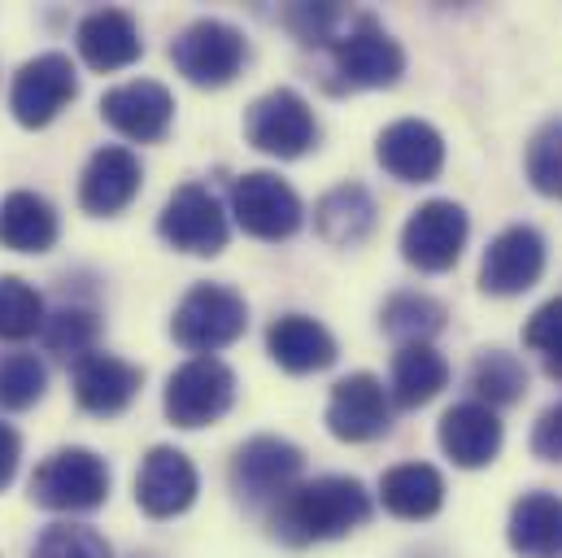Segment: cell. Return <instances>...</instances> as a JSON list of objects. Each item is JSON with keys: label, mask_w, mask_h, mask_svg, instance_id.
Wrapping results in <instances>:
<instances>
[{"label": "cell", "mask_w": 562, "mask_h": 558, "mask_svg": "<svg viewBox=\"0 0 562 558\" xmlns=\"http://www.w3.org/2000/svg\"><path fill=\"white\" fill-rule=\"evenodd\" d=\"M105 498H110V467L101 454L83 445L53 449L31 476V502L44 511L83 515V511L105 506Z\"/></svg>", "instance_id": "cell-3"}, {"label": "cell", "mask_w": 562, "mask_h": 558, "mask_svg": "<svg viewBox=\"0 0 562 558\" xmlns=\"http://www.w3.org/2000/svg\"><path fill=\"white\" fill-rule=\"evenodd\" d=\"M314 227L327 245L353 249L375 232V197L362 183H336L318 205H314Z\"/></svg>", "instance_id": "cell-24"}, {"label": "cell", "mask_w": 562, "mask_h": 558, "mask_svg": "<svg viewBox=\"0 0 562 558\" xmlns=\"http://www.w3.org/2000/svg\"><path fill=\"white\" fill-rule=\"evenodd\" d=\"M267 354L292 376L327 371L336 362V336L310 314H280L267 327Z\"/></svg>", "instance_id": "cell-22"}, {"label": "cell", "mask_w": 562, "mask_h": 558, "mask_svg": "<svg viewBox=\"0 0 562 558\" xmlns=\"http://www.w3.org/2000/svg\"><path fill=\"white\" fill-rule=\"evenodd\" d=\"M467 236H471V219L458 201H440V197L423 201L402 227V258L415 271L440 276L462 258Z\"/></svg>", "instance_id": "cell-9"}, {"label": "cell", "mask_w": 562, "mask_h": 558, "mask_svg": "<svg viewBox=\"0 0 562 558\" xmlns=\"http://www.w3.org/2000/svg\"><path fill=\"white\" fill-rule=\"evenodd\" d=\"M236 402V376L218 358H188L166 380V418L175 427H210L232 411Z\"/></svg>", "instance_id": "cell-6"}, {"label": "cell", "mask_w": 562, "mask_h": 558, "mask_svg": "<svg viewBox=\"0 0 562 558\" xmlns=\"http://www.w3.org/2000/svg\"><path fill=\"white\" fill-rule=\"evenodd\" d=\"M449 384V362L440 358V349L431 345H402L393 358V406L402 411H419L431 398H440V389Z\"/></svg>", "instance_id": "cell-27"}, {"label": "cell", "mask_w": 562, "mask_h": 558, "mask_svg": "<svg viewBox=\"0 0 562 558\" xmlns=\"http://www.w3.org/2000/svg\"><path fill=\"white\" fill-rule=\"evenodd\" d=\"M101 119L119 136L136 140V144H157L175 123V97L157 79H132L101 97Z\"/></svg>", "instance_id": "cell-16"}, {"label": "cell", "mask_w": 562, "mask_h": 558, "mask_svg": "<svg viewBox=\"0 0 562 558\" xmlns=\"http://www.w3.org/2000/svg\"><path fill=\"white\" fill-rule=\"evenodd\" d=\"M371 520V493L358 476H318L296 484L271 511V533L283 546H314L349 537Z\"/></svg>", "instance_id": "cell-1"}, {"label": "cell", "mask_w": 562, "mask_h": 558, "mask_svg": "<svg viewBox=\"0 0 562 558\" xmlns=\"http://www.w3.org/2000/svg\"><path fill=\"white\" fill-rule=\"evenodd\" d=\"M245 140L280 161L292 157H305L314 144H318V123H314V110L301 92L292 88H276L267 97H258L245 114Z\"/></svg>", "instance_id": "cell-7"}, {"label": "cell", "mask_w": 562, "mask_h": 558, "mask_svg": "<svg viewBox=\"0 0 562 558\" xmlns=\"http://www.w3.org/2000/svg\"><path fill=\"white\" fill-rule=\"evenodd\" d=\"M245 327H249V305L227 283L188 288V297L175 305V319H170V336L196 358H214L218 349L236 345Z\"/></svg>", "instance_id": "cell-2"}, {"label": "cell", "mask_w": 562, "mask_h": 558, "mask_svg": "<svg viewBox=\"0 0 562 558\" xmlns=\"http://www.w3.org/2000/svg\"><path fill=\"white\" fill-rule=\"evenodd\" d=\"M524 341H528V349H537V354H541L546 371H550L554 380H562V297L546 301V305L528 319Z\"/></svg>", "instance_id": "cell-36"}, {"label": "cell", "mask_w": 562, "mask_h": 558, "mask_svg": "<svg viewBox=\"0 0 562 558\" xmlns=\"http://www.w3.org/2000/svg\"><path fill=\"white\" fill-rule=\"evenodd\" d=\"M532 454L546 462H562V402L550 406L532 427Z\"/></svg>", "instance_id": "cell-37"}, {"label": "cell", "mask_w": 562, "mask_h": 558, "mask_svg": "<svg viewBox=\"0 0 562 558\" xmlns=\"http://www.w3.org/2000/svg\"><path fill=\"white\" fill-rule=\"evenodd\" d=\"M541 276H546V236L528 223H515L502 236H493L480 263V288L488 297H519Z\"/></svg>", "instance_id": "cell-14"}, {"label": "cell", "mask_w": 562, "mask_h": 558, "mask_svg": "<svg viewBox=\"0 0 562 558\" xmlns=\"http://www.w3.org/2000/svg\"><path fill=\"white\" fill-rule=\"evenodd\" d=\"M301 467H305V454L292 440H283V436H254L232 458V489H236L240 502L267 506V502H280V498H288L296 489Z\"/></svg>", "instance_id": "cell-8"}, {"label": "cell", "mask_w": 562, "mask_h": 558, "mask_svg": "<svg viewBox=\"0 0 562 558\" xmlns=\"http://www.w3.org/2000/svg\"><path fill=\"white\" fill-rule=\"evenodd\" d=\"M375 157L402 183H431L445 170V140L423 119H397L380 132Z\"/></svg>", "instance_id": "cell-18"}, {"label": "cell", "mask_w": 562, "mask_h": 558, "mask_svg": "<svg viewBox=\"0 0 562 558\" xmlns=\"http://www.w3.org/2000/svg\"><path fill=\"white\" fill-rule=\"evenodd\" d=\"M380 502L397 520H431L445 506V480L427 462H402V467L384 471Z\"/></svg>", "instance_id": "cell-26"}, {"label": "cell", "mask_w": 562, "mask_h": 558, "mask_svg": "<svg viewBox=\"0 0 562 558\" xmlns=\"http://www.w3.org/2000/svg\"><path fill=\"white\" fill-rule=\"evenodd\" d=\"M18 458H22V440H18V432H13L9 423H0V489L13 484V476H18Z\"/></svg>", "instance_id": "cell-38"}, {"label": "cell", "mask_w": 562, "mask_h": 558, "mask_svg": "<svg viewBox=\"0 0 562 558\" xmlns=\"http://www.w3.org/2000/svg\"><path fill=\"white\" fill-rule=\"evenodd\" d=\"M445 319H449V310L427 292H393L380 310V327L389 336H397L402 345H427L445 327Z\"/></svg>", "instance_id": "cell-28"}, {"label": "cell", "mask_w": 562, "mask_h": 558, "mask_svg": "<svg viewBox=\"0 0 562 558\" xmlns=\"http://www.w3.org/2000/svg\"><path fill=\"white\" fill-rule=\"evenodd\" d=\"M144 384V371L140 367H132V362H123V358H114V354H88V358H79L75 362V402L88 411V415H123L132 402H136V393H140Z\"/></svg>", "instance_id": "cell-19"}, {"label": "cell", "mask_w": 562, "mask_h": 558, "mask_svg": "<svg viewBox=\"0 0 562 558\" xmlns=\"http://www.w3.org/2000/svg\"><path fill=\"white\" fill-rule=\"evenodd\" d=\"M140 179H144V166L140 157L123 144H105L88 157L83 166V179H79V205L97 219H114L123 214L136 192H140Z\"/></svg>", "instance_id": "cell-17"}, {"label": "cell", "mask_w": 562, "mask_h": 558, "mask_svg": "<svg viewBox=\"0 0 562 558\" xmlns=\"http://www.w3.org/2000/svg\"><path fill=\"white\" fill-rule=\"evenodd\" d=\"M79 57L92 70H123L144 53L140 26L127 9H92L75 31Z\"/></svg>", "instance_id": "cell-21"}, {"label": "cell", "mask_w": 562, "mask_h": 558, "mask_svg": "<svg viewBox=\"0 0 562 558\" xmlns=\"http://www.w3.org/2000/svg\"><path fill=\"white\" fill-rule=\"evenodd\" d=\"M436 436H440V449L453 458V467H467V471L488 467L502 454V440H506L502 418H497V411H488L484 402H458V406H449Z\"/></svg>", "instance_id": "cell-20"}, {"label": "cell", "mask_w": 562, "mask_h": 558, "mask_svg": "<svg viewBox=\"0 0 562 558\" xmlns=\"http://www.w3.org/2000/svg\"><path fill=\"white\" fill-rule=\"evenodd\" d=\"M35 558H114V550L88 524H53V528L40 533Z\"/></svg>", "instance_id": "cell-35"}, {"label": "cell", "mask_w": 562, "mask_h": 558, "mask_svg": "<svg viewBox=\"0 0 562 558\" xmlns=\"http://www.w3.org/2000/svg\"><path fill=\"white\" fill-rule=\"evenodd\" d=\"M79 97V75H75V62L66 53H40L31 57L18 75H13V88H9V110L22 127L40 132L48 127L70 101Z\"/></svg>", "instance_id": "cell-12"}, {"label": "cell", "mask_w": 562, "mask_h": 558, "mask_svg": "<svg viewBox=\"0 0 562 558\" xmlns=\"http://www.w3.org/2000/svg\"><path fill=\"white\" fill-rule=\"evenodd\" d=\"M44 345H48V354H57V358H88V354H97V336H101V319L92 314V310H83V305H61V310H53V314H44Z\"/></svg>", "instance_id": "cell-30"}, {"label": "cell", "mask_w": 562, "mask_h": 558, "mask_svg": "<svg viewBox=\"0 0 562 558\" xmlns=\"http://www.w3.org/2000/svg\"><path fill=\"white\" fill-rule=\"evenodd\" d=\"M336 48V75L345 88H393L406 75V53L402 44L371 18H353L349 31L331 44Z\"/></svg>", "instance_id": "cell-10"}, {"label": "cell", "mask_w": 562, "mask_h": 558, "mask_svg": "<svg viewBox=\"0 0 562 558\" xmlns=\"http://www.w3.org/2000/svg\"><path fill=\"white\" fill-rule=\"evenodd\" d=\"M48 389V367L26 354L9 349L0 354V411H31Z\"/></svg>", "instance_id": "cell-31"}, {"label": "cell", "mask_w": 562, "mask_h": 558, "mask_svg": "<svg viewBox=\"0 0 562 558\" xmlns=\"http://www.w3.org/2000/svg\"><path fill=\"white\" fill-rule=\"evenodd\" d=\"M232 214L254 241H288L305 223L301 197L271 170H249L232 183Z\"/></svg>", "instance_id": "cell-11"}, {"label": "cell", "mask_w": 562, "mask_h": 558, "mask_svg": "<svg viewBox=\"0 0 562 558\" xmlns=\"http://www.w3.org/2000/svg\"><path fill=\"white\" fill-rule=\"evenodd\" d=\"M196 467L183 449L175 445H157L148 449L140 462V476H136V502L148 520H175L183 515L192 502H196Z\"/></svg>", "instance_id": "cell-15"}, {"label": "cell", "mask_w": 562, "mask_h": 558, "mask_svg": "<svg viewBox=\"0 0 562 558\" xmlns=\"http://www.w3.org/2000/svg\"><path fill=\"white\" fill-rule=\"evenodd\" d=\"M57 210L40 192H9L0 201V245L13 254H48L57 245Z\"/></svg>", "instance_id": "cell-25"}, {"label": "cell", "mask_w": 562, "mask_h": 558, "mask_svg": "<svg viewBox=\"0 0 562 558\" xmlns=\"http://www.w3.org/2000/svg\"><path fill=\"white\" fill-rule=\"evenodd\" d=\"M170 62L175 70L196 83V88H227L245 62H249V44L245 35L232 26V22H218V18H201L192 26H183L170 44Z\"/></svg>", "instance_id": "cell-4"}, {"label": "cell", "mask_w": 562, "mask_h": 558, "mask_svg": "<svg viewBox=\"0 0 562 558\" xmlns=\"http://www.w3.org/2000/svg\"><path fill=\"white\" fill-rule=\"evenodd\" d=\"M389 427H393V398L384 393V384L371 371H353L331 389V398H327V432L336 440L367 445V440H380Z\"/></svg>", "instance_id": "cell-13"}, {"label": "cell", "mask_w": 562, "mask_h": 558, "mask_svg": "<svg viewBox=\"0 0 562 558\" xmlns=\"http://www.w3.org/2000/svg\"><path fill=\"white\" fill-rule=\"evenodd\" d=\"M283 26H288L301 44L327 48V44H336V40L349 31V13H345L340 4H292V9L283 13Z\"/></svg>", "instance_id": "cell-33"}, {"label": "cell", "mask_w": 562, "mask_h": 558, "mask_svg": "<svg viewBox=\"0 0 562 558\" xmlns=\"http://www.w3.org/2000/svg\"><path fill=\"white\" fill-rule=\"evenodd\" d=\"M44 327L40 292L18 276H0V341H26Z\"/></svg>", "instance_id": "cell-32"}, {"label": "cell", "mask_w": 562, "mask_h": 558, "mask_svg": "<svg viewBox=\"0 0 562 558\" xmlns=\"http://www.w3.org/2000/svg\"><path fill=\"white\" fill-rule=\"evenodd\" d=\"M506 542L519 558H562V498L559 493H524L510 506Z\"/></svg>", "instance_id": "cell-23"}, {"label": "cell", "mask_w": 562, "mask_h": 558, "mask_svg": "<svg viewBox=\"0 0 562 558\" xmlns=\"http://www.w3.org/2000/svg\"><path fill=\"white\" fill-rule=\"evenodd\" d=\"M157 236L192 258H218L227 249V214L218 205V197L205 183H183L170 192V201L157 214Z\"/></svg>", "instance_id": "cell-5"}, {"label": "cell", "mask_w": 562, "mask_h": 558, "mask_svg": "<svg viewBox=\"0 0 562 558\" xmlns=\"http://www.w3.org/2000/svg\"><path fill=\"white\" fill-rule=\"evenodd\" d=\"M528 179L541 197L562 201V119L546 123L528 144Z\"/></svg>", "instance_id": "cell-34"}, {"label": "cell", "mask_w": 562, "mask_h": 558, "mask_svg": "<svg viewBox=\"0 0 562 558\" xmlns=\"http://www.w3.org/2000/svg\"><path fill=\"white\" fill-rule=\"evenodd\" d=\"M471 389L475 398L497 411V406H515L524 393H528V367L506 354V349H484L475 362H471Z\"/></svg>", "instance_id": "cell-29"}]
</instances>
